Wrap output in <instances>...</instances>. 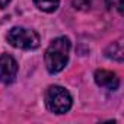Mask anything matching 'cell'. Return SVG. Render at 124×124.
<instances>
[{
  "mask_svg": "<svg viewBox=\"0 0 124 124\" xmlns=\"http://www.w3.org/2000/svg\"><path fill=\"white\" fill-rule=\"evenodd\" d=\"M69 54H70V39L67 37H58L51 41L48 48L45 50V67L50 73H58L61 72L67 61H69Z\"/></svg>",
  "mask_w": 124,
  "mask_h": 124,
  "instance_id": "1",
  "label": "cell"
},
{
  "mask_svg": "<svg viewBox=\"0 0 124 124\" xmlns=\"http://www.w3.org/2000/svg\"><path fill=\"white\" fill-rule=\"evenodd\" d=\"M73 99L70 93L58 85H51L45 91V105L54 114H66L72 108Z\"/></svg>",
  "mask_w": 124,
  "mask_h": 124,
  "instance_id": "2",
  "label": "cell"
},
{
  "mask_svg": "<svg viewBox=\"0 0 124 124\" xmlns=\"http://www.w3.org/2000/svg\"><path fill=\"white\" fill-rule=\"evenodd\" d=\"M8 42L21 50H35L39 45V35L34 29H28L23 26L12 28L6 35Z\"/></svg>",
  "mask_w": 124,
  "mask_h": 124,
  "instance_id": "3",
  "label": "cell"
},
{
  "mask_svg": "<svg viewBox=\"0 0 124 124\" xmlns=\"http://www.w3.org/2000/svg\"><path fill=\"white\" fill-rule=\"evenodd\" d=\"M18 76V63L10 54L0 55V82L10 85Z\"/></svg>",
  "mask_w": 124,
  "mask_h": 124,
  "instance_id": "4",
  "label": "cell"
},
{
  "mask_svg": "<svg viewBox=\"0 0 124 124\" xmlns=\"http://www.w3.org/2000/svg\"><path fill=\"white\" fill-rule=\"evenodd\" d=\"M93 78H95V82H96L98 86L105 88L108 91H117L118 86H120L118 76L114 72H111V70H104V69L96 70L95 75H93Z\"/></svg>",
  "mask_w": 124,
  "mask_h": 124,
  "instance_id": "5",
  "label": "cell"
},
{
  "mask_svg": "<svg viewBox=\"0 0 124 124\" xmlns=\"http://www.w3.org/2000/svg\"><path fill=\"white\" fill-rule=\"evenodd\" d=\"M105 55L111 60H115L118 63H121L123 61V41L118 39V41L109 44L105 48Z\"/></svg>",
  "mask_w": 124,
  "mask_h": 124,
  "instance_id": "6",
  "label": "cell"
},
{
  "mask_svg": "<svg viewBox=\"0 0 124 124\" xmlns=\"http://www.w3.org/2000/svg\"><path fill=\"white\" fill-rule=\"evenodd\" d=\"M34 3L39 10L50 13V12H54L58 8L60 0H34Z\"/></svg>",
  "mask_w": 124,
  "mask_h": 124,
  "instance_id": "7",
  "label": "cell"
},
{
  "mask_svg": "<svg viewBox=\"0 0 124 124\" xmlns=\"http://www.w3.org/2000/svg\"><path fill=\"white\" fill-rule=\"evenodd\" d=\"M75 6L76 9H85V8H89L91 6V2L89 0H75Z\"/></svg>",
  "mask_w": 124,
  "mask_h": 124,
  "instance_id": "8",
  "label": "cell"
},
{
  "mask_svg": "<svg viewBox=\"0 0 124 124\" xmlns=\"http://www.w3.org/2000/svg\"><path fill=\"white\" fill-rule=\"evenodd\" d=\"M9 2H10V0H0V9L6 8V6L9 5Z\"/></svg>",
  "mask_w": 124,
  "mask_h": 124,
  "instance_id": "9",
  "label": "cell"
}]
</instances>
